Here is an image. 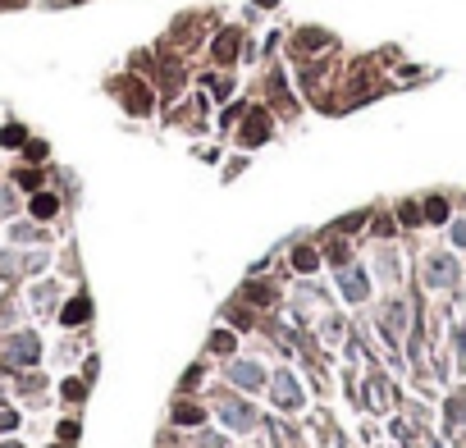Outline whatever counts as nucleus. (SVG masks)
Here are the masks:
<instances>
[{"instance_id":"obj_16","label":"nucleus","mask_w":466,"mask_h":448,"mask_svg":"<svg viewBox=\"0 0 466 448\" xmlns=\"http://www.w3.org/2000/svg\"><path fill=\"white\" fill-rule=\"evenodd\" d=\"M10 210H14V192L10 188H0V215H10Z\"/></svg>"},{"instance_id":"obj_1","label":"nucleus","mask_w":466,"mask_h":448,"mask_svg":"<svg viewBox=\"0 0 466 448\" xmlns=\"http://www.w3.org/2000/svg\"><path fill=\"white\" fill-rule=\"evenodd\" d=\"M228 380L242 384V389H260V384H265V371H260L256 361H233V366H228Z\"/></svg>"},{"instance_id":"obj_3","label":"nucleus","mask_w":466,"mask_h":448,"mask_svg":"<svg viewBox=\"0 0 466 448\" xmlns=\"http://www.w3.org/2000/svg\"><path fill=\"white\" fill-rule=\"evenodd\" d=\"M219 416H224L233 430H251V421H256V416H251L242 403H233V398H219Z\"/></svg>"},{"instance_id":"obj_2","label":"nucleus","mask_w":466,"mask_h":448,"mask_svg":"<svg viewBox=\"0 0 466 448\" xmlns=\"http://www.w3.org/2000/svg\"><path fill=\"white\" fill-rule=\"evenodd\" d=\"M274 403L279 407H302V389L293 375H274Z\"/></svg>"},{"instance_id":"obj_8","label":"nucleus","mask_w":466,"mask_h":448,"mask_svg":"<svg viewBox=\"0 0 466 448\" xmlns=\"http://www.w3.org/2000/svg\"><path fill=\"white\" fill-rule=\"evenodd\" d=\"M366 288H370V284H366V279H361L357 270H343V293L352 297V302H361V297H366Z\"/></svg>"},{"instance_id":"obj_9","label":"nucleus","mask_w":466,"mask_h":448,"mask_svg":"<svg viewBox=\"0 0 466 448\" xmlns=\"http://www.w3.org/2000/svg\"><path fill=\"white\" fill-rule=\"evenodd\" d=\"M55 210H60V201H55V197H46V192H42V197H33V215L37 219H51Z\"/></svg>"},{"instance_id":"obj_11","label":"nucleus","mask_w":466,"mask_h":448,"mask_svg":"<svg viewBox=\"0 0 466 448\" xmlns=\"http://www.w3.org/2000/svg\"><path fill=\"white\" fill-rule=\"evenodd\" d=\"M174 421H178V426H197V421H201V412H197L192 403H178V412H174Z\"/></svg>"},{"instance_id":"obj_20","label":"nucleus","mask_w":466,"mask_h":448,"mask_svg":"<svg viewBox=\"0 0 466 448\" xmlns=\"http://www.w3.org/2000/svg\"><path fill=\"white\" fill-rule=\"evenodd\" d=\"M0 5H23V0H0Z\"/></svg>"},{"instance_id":"obj_12","label":"nucleus","mask_w":466,"mask_h":448,"mask_svg":"<svg viewBox=\"0 0 466 448\" xmlns=\"http://www.w3.org/2000/svg\"><path fill=\"white\" fill-rule=\"evenodd\" d=\"M0 147H23V128L19 124H10V128L0 133Z\"/></svg>"},{"instance_id":"obj_18","label":"nucleus","mask_w":466,"mask_h":448,"mask_svg":"<svg viewBox=\"0 0 466 448\" xmlns=\"http://www.w3.org/2000/svg\"><path fill=\"white\" fill-rule=\"evenodd\" d=\"M14 238L28 242V238H37V229H33V224H19V229H14Z\"/></svg>"},{"instance_id":"obj_6","label":"nucleus","mask_w":466,"mask_h":448,"mask_svg":"<svg viewBox=\"0 0 466 448\" xmlns=\"http://www.w3.org/2000/svg\"><path fill=\"white\" fill-rule=\"evenodd\" d=\"M10 361H37V339H33V334L10 339Z\"/></svg>"},{"instance_id":"obj_14","label":"nucleus","mask_w":466,"mask_h":448,"mask_svg":"<svg viewBox=\"0 0 466 448\" xmlns=\"http://www.w3.org/2000/svg\"><path fill=\"white\" fill-rule=\"evenodd\" d=\"M425 215H430V219H448V201H439V197H434L430 206H425Z\"/></svg>"},{"instance_id":"obj_7","label":"nucleus","mask_w":466,"mask_h":448,"mask_svg":"<svg viewBox=\"0 0 466 448\" xmlns=\"http://www.w3.org/2000/svg\"><path fill=\"white\" fill-rule=\"evenodd\" d=\"M233 55H238V33L228 28V33H224V37H219V42H215V60H219V65H228Z\"/></svg>"},{"instance_id":"obj_10","label":"nucleus","mask_w":466,"mask_h":448,"mask_svg":"<svg viewBox=\"0 0 466 448\" xmlns=\"http://www.w3.org/2000/svg\"><path fill=\"white\" fill-rule=\"evenodd\" d=\"M83 320H87V297H78L65 306V325H83Z\"/></svg>"},{"instance_id":"obj_5","label":"nucleus","mask_w":466,"mask_h":448,"mask_svg":"<svg viewBox=\"0 0 466 448\" xmlns=\"http://www.w3.org/2000/svg\"><path fill=\"white\" fill-rule=\"evenodd\" d=\"M453 274H457L453 256H430V284L434 288H448V284H453Z\"/></svg>"},{"instance_id":"obj_21","label":"nucleus","mask_w":466,"mask_h":448,"mask_svg":"<svg viewBox=\"0 0 466 448\" xmlns=\"http://www.w3.org/2000/svg\"><path fill=\"white\" fill-rule=\"evenodd\" d=\"M260 5H274V0H260Z\"/></svg>"},{"instance_id":"obj_22","label":"nucleus","mask_w":466,"mask_h":448,"mask_svg":"<svg viewBox=\"0 0 466 448\" xmlns=\"http://www.w3.org/2000/svg\"><path fill=\"white\" fill-rule=\"evenodd\" d=\"M5 448H19V444H5Z\"/></svg>"},{"instance_id":"obj_17","label":"nucleus","mask_w":466,"mask_h":448,"mask_svg":"<svg viewBox=\"0 0 466 448\" xmlns=\"http://www.w3.org/2000/svg\"><path fill=\"white\" fill-rule=\"evenodd\" d=\"M453 242H457V247H466V219H457V224H453Z\"/></svg>"},{"instance_id":"obj_4","label":"nucleus","mask_w":466,"mask_h":448,"mask_svg":"<svg viewBox=\"0 0 466 448\" xmlns=\"http://www.w3.org/2000/svg\"><path fill=\"white\" fill-rule=\"evenodd\" d=\"M265 138H270V115H265V110H256V115H247L242 142H247V147H256V142H265Z\"/></svg>"},{"instance_id":"obj_15","label":"nucleus","mask_w":466,"mask_h":448,"mask_svg":"<svg viewBox=\"0 0 466 448\" xmlns=\"http://www.w3.org/2000/svg\"><path fill=\"white\" fill-rule=\"evenodd\" d=\"M210 348H215V352H233V334H215V339H210Z\"/></svg>"},{"instance_id":"obj_19","label":"nucleus","mask_w":466,"mask_h":448,"mask_svg":"<svg viewBox=\"0 0 466 448\" xmlns=\"http://www.w3.org/2000/svg\"><path fill=\"white\" fill-rule=\"evenodd\" d=\"M14 426H19V416H14V412H0V430H14Z\"/></svg>"},{"instance_id":"obj_13","label":"nucleus","mask_w":466,"mask_h":448,"mask_svg":"<svg viewBox=\"0 0 466 448\" xmlns=\"http://www.w3.org/2000/svg\"><path fill=\"white\" fill-rule=\"evenodd\" d=\"M293 265H297V270H315V251H311V247H302V251L293 256Z\"/></svg>"}]
</instances>
